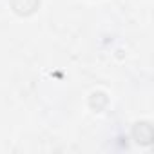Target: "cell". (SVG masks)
Returning <instances> with one entry per match:
<instances>
[{"instance_id": "6da1fadb", "label": "cell", "mask_w": 154, "mask_h": 154, "mask_svg": "<svg viewBox=\"0 0 154 154\" xmlns=\"http://www.w3.org/2000/svg\"><path fill=\"white\" fill-rule=\"evenodd\" d=\"M36 6H38V0H22V4H17L13 8L20 15H29V13H33L36 9Z\"/></svg>"}]
</instances>
